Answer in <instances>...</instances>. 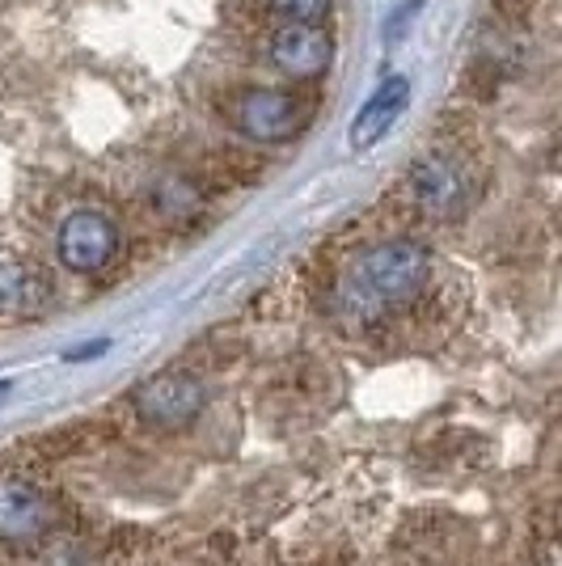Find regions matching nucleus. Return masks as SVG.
I'll use <instances>...</instances> for the list:
<instances>
[{"instance_id": "nucleus-1", "label": "nucleus", "mask_w": 562, "mask_h": 566, "mask_svg": "<svg viewBox=\"0 0 562 566\" xmlns=\"http://www.w3.org/2000/svg\"><path fill=\"white\" fill-rule=\"evenodd\" d=\"M431 275V254L410 237L381 241L334 280L330 308L343 326H373L389 308L410 305Z\"/></svg>"}, {"instance_id": "nucleus-2", "label": "nucleus", "mask_w": 562, "mask_h": 566, "mask_svg": "<svg viewBox=\"0 0 562 566\" xmlns=\"http://www.w3.org/2000/svg\"><path fill=\"white\" fill-rule=\"evenodd\" d=\"M410 195L423 216L457 220L473 203V178L452 153H427L410 169Z\"/></svg>"}, {"instance_id": "nucleus-3", "label": "nucleus", "mask_w": 562, "mask_h": 566, "mask_svg": "<svg viewBox=\"0 0 562 566\" xmlns=\"http://www.w3.org/2000/svg\"><path fill=\"white\" fill-rule=\"evenodd\" d=\"M229 118L233 127L254 144H283L301 132V118H305V106L283 90H267V85H254V90H241V94L229 102Z\"/></svg>"}, {"instance_id": "nucleus-4", "label": "nucleus", "mask_w": 562, "mask_h": 566, "mask_svg": "<svg viewBox=\"0 0 562 566\" xmlns=\"http://www.w3.org/2000/svg\"><path fill=\"white\" fill-rule=\"evenodd\" d=\"M55 254L76 275H94L102 266H111L118 254L115 220L106 212H94V208H81V212L64 216L60 237H55Z\"/></svg>"}, {"instance_id": "nucleus-5", "label": "nucleus", "mask_w": 562, "mask_h": 566, "mask_svg": "<svg viewBox=\"0 0 562 566\" xmlns=\"http://www.w3.org/2000/svg\"><path fill=\"white\" fill-rule=\"evenodd\" d=\"M204 401H208V389H204L199 377H190V373H162V377H148L132 394V410L148 427H187L190 419H199Z\"/></svg>"}, {"instance_id": "nucleus-6", "label": "nucleus", "mask_w": 562, "mask_h": 566, "mask_svg": "<svg viewBox=\"0 0 562 566\" xmlns=\"http://www.w3.org/2000/svg\"><path fill=\"white\" fill-rule=\"evenodd\" d=\"M55 524L51 495L25 473H0V542H39Z\"/></svg>"}, {"instance_id": "nucleus-7", "label": "nucleus", "mask_w": 562, "mask_h": 566, "mask_svg": "<svg viewBox=\"0 0 562 566\" xmlns=\"http://www.w3.org/2000/svg\"><path fill=\"white\" fill-rule=\"evenodd\" d=\"M271 64L296 81H313L330 69V55H334V43L322 25H305V22H283L275 34H271Z\"/></svg>"}, {"instance_id": "nucleus-8", "label": "nucleus", "mask_w": 562, "mask_h": 566, "mask_svg": "<svg viewBox=\"0 0 562 566\" xmlns=\"http://www.w3.org/2000/svg\"><path fill=\"white\" fill-rule=\"evenodd\" d=\"M51 287L34 262L18 254H0V317H34L48 308Z\"/></svg>"}, {"instance_id": "nucleus-9", "label": "nucleus", "mask_w": 562, "mask_h": 566, "mask_svg": "<svg viewBox=\"0 0 562 566\" xmlns=\"http://www.w3.org/2000/svg\"><path fill=\"white\" fill-rule=\"evenodd\" d=\"M406 102H410V81L406 76H389L381 90H376L364 106H360V115H355L352 132H347V140H352L355 153H364V148H373L394 123L398 115L406 111Z\"/></svg>"}, {"instance_id": "nucleus-10", "label": "nucleus", "mask_w": 562, "mask_h": 566, "mask_svg": "<svg viewBox=\"0 0 562 566\" xmlns=\"http://www.w3.org/2000/svg\"><path fill=\"white\" fill-rule=\"evenodd\" d=\"M148 208L162 224H187L204 212V187L190 174H162L148 187Z\"/></svg>"}, {"instance_id": "nucleus-11", "label": "nucleus", "mask_w": 562, "mask_h": 566, "mask_svg": "<svg viewBox=\"0 0 562 566\" xmlns=\"http://www.w3.org/2000/svg\"><path fill=\"white\" fill-rule=\"evenodd\" d=\"M275 13H280L283 22H305V25H318V18H326L330 4L334 0H267Z\"/></svg>"}, {"instance_id": "nucleus-12", "label": "nucleus", "mask_w": 562, "mask_h": 566, "mask_svg": "<svg viewBox=\"0 0 562 566\" xmlns=\"http://www.w3.org/2000/svg\"><path fill=\"white\" fill-rule=\"evenodd\" d=\"M102 352H106V338H97V343H90V347H72L64 359H72V364H76V359H94V355H102Z\"/></svg>"}, {"instance_id": "nucleus-13", "label": "nucleus", "mask_w": 562, "mask_h": 566, "mask_svg": "<svg viewBox=\"0 0 562 566\" xmlns=\"http://www.w3.org/2000/svg\"><path fill=\"white\" fill-rule=\"evenodd\" d=\"M4 389H9V380H0V394H4Z\"/></svg>"}]
</instances>
